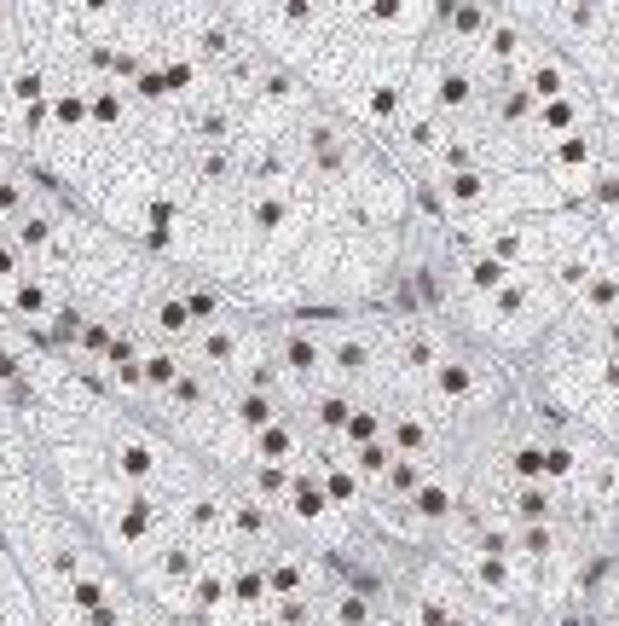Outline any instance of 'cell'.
Segmentation results:
<instances>
[{"mask_svg": "<svg viewBox=\"0 0 619 626\" xmlns=\"http://www.w3.org/2000/svg\"><path fill=\"white\" fill-rule=\"evenodd\" d=\"M446 319L458 326L463 337H474L481 349L492 354H504L509 366H521L527 372V360L545 349V342L562 331V319H568V296L562 285H555L550 273H515L504 291H492V296H469V301H451Z\"/></svg>", "mask_w": 619, "mask_h": 626, "instance_id": "6da1fadb", "label": "cell"}, {"mask_svg": "<svg viewBox=\"0 0 619 626\" xmlns=\"http://www.w3.org/2000/svg\"><path fill=\"white\" fill-rule=\"evenodd\" d=\"M313 626H400V621H394V603H388V585L342 562L313 597Z\"/></svg>", "mask_w": 619, "mask_h": 626, "instance_id": "7a4b0ae2", "label": "cell"}, {"mask_svg": "<svg viewBox=\"0 0 619 626\" xmlns=\"http://www.w3.org/2000/svg\"><path fill=\"white\" fill-rule=\"evenodd\" d=\"M614 163V146H608V123L596 128H580L568 139H555V146L539 151V169L555 180V192L568 197V204H580V197L596 186V174Z\"/></svg>", "mask_w": 619, "mask_h": 626, "instance_id": "3957f363", "label": "cell"}, {"mask_svg": "<svg viewBox=\"0 0 619 626\" xmlns=\"http://www.w3.org/2000/svg\"><path fill=\"white\" fill-rule=\"evenodd\" d=\"M515 82H521V88L545 105V99H562V93H573V88H585V70L573 65V53H562V47L545 42V47L521 65V76H515Z\"/></svg>", "mask_w": 619, "mask_h": 626, "instance_id": "277c9868", "label": "cell"}, {"mask_svg": "<svg viewBox=\"0 0 619 626\" xmlns=\"http://www.w3.org/2000/svg\"><path fill=\"white\" fill-rule=\"evenodd\" d=\"M573 65L585 70V82H591V88H596V82H608V76H619V18L603 30V42L585 47L580 58H573Z\"/></svg>", "mask_w": 619, "mask_h": 626, "instance_id": "5b68a950", "label": "cell"}, {"mask_svg": "<svg viewBox=\"0 0 619 626\" xmlns=\"http://www.w3.org/2000/svg\"><path fill=\"white\" fill-rule=\"evenodd\" d=\"M24 273H30V255L18 250L7 232H0V308H7V296H12V285H18Z\"/></svg>", "mask_w": 619, "mask_h": 626, "instance_id": "8992f818", "label": "cell"}, {"mask_svg": "<svg viewBox=\"0 0 619 626\" xmlns=\"http://www.w3.org/2000/svg\"><path fill=\"white\" fill-rule=\"evenodd\" d=\"M486 7H498V12H509V7H515V0H486Z\"/></svg>", "mask_w": 619, "mask_h": 626, "instance_id": "52a82bcc", "label": "cell"}]
</instances>
